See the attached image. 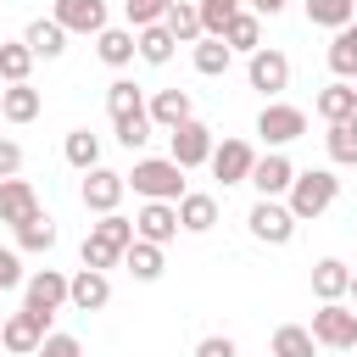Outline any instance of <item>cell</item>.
I'll return each mask as SVG.
<instances>
[{
  "label": "cell",
  "instance_id": "1",
  "mask_svg": "<svg viewBox=\"0 0 357 357\" xmlns=\"http://www.w3.org/2000/svg\"><path fill=\"white\" fill-rule=\"evenodd\" d=\"M290 201V218L296 223H307V218H318V212H329L335 206V195H340V178L329 173V167H307V173H296L290 178V190H284Z\"/></svg>",
  "mask_w": 357,
  "mask_h": 357
},
{
  "label": "cell",
  "instance_id": "2",
  "mask_svg": "<svg viewBox=\"0 0 357 357\" xmlns=\"http://www.w3.org/2000/svg\"><path fill=\"white\" fill-rule=\"evenodd\" d=\"M123 184H134V195H145V201H178L184 167L173 156H145V162H134V173H123Z\"/></svg>",
  "mask_w": 357,
  "mask_h": 357
},
{
  "label": "cell",
  "instance_id": "3",
  "mask_svg": "<svg viewBox=\"0 0 357 357\" xmlns=\"http://www.w3.org/2000/svg\"><path fill=\"white\" fill-rule=\"evenodd\" d=\"M312 340H318V346H335V351L357 346V312L340 307V301H324V307L312 312Z\"/></svg>",
  "mask_w": 357,
  "mask_h": 357
},
{
  "label": "cell",
  "instance_id": "4",
  "mask_svg": "<svg viewBox=\"0 0 357 357\" xmlns=\"http://www.w3.org/2000/svg\"><path fill=\"white\" fill-rule=\"evenodd\" d=\"M257 134H262L268 145H290V139L307 134V112H301V106H284V100H268V106L257 112Z\"/></svg>",
  "mask_w": 357,
  "mask_h": 357
},
{
  "label": "cell",
  "instance_id": "5",
  "mask_svg": "<svg viewBox=\"0 0 357 357\" xmlns=\"http://www.w3.org/2000/svg\"><path fill=\"white\" fill-rule=\"evenodd\" d=\"M245 223H251V234H257L262 245H290V234H296V218H290V206H279L273 195H262V201L245 212Z\"/></svg>",
  "mask_w": 357,
  "mask_h": 357
},
{
  "label": "cell",
  "instance_id": "6",
  "mask_svg": "<svg viewBox=\"0 0 357 357\" xmlns=\"http://www.w3.org/2000/svg\"><path fill=\"white\" fill-rule=\"evenodd\" d=\"M167 145H173V162H178V167H201V162L212 156V145H218V139H212V128H206V123L184 117L178 128H167Z\"/></svg>",
  "mask_w": 357,
  "mask_h": 357
},
{
  "label": "cell",
  "instance_id": "7",
  "mask_svg": "<svg viewBox=\"0 0 357 357\" xmlns=\"http://www.w3.org/2000/svg\"><path fill=\"white\" fill-rule=\"evenodd\" d=\"M45 335H50V318H39V312H28V307H22V312H11V318L0 324V346H6V351H17V357H33Z\"/></svg>",
  "mask_w": 357,
  "mask_h": 357
},
{
  "label": "cell",
  "instance_id": "8",
  "mask_svg": "<svg viewBox=\"0 0 357 357\" xmlns=\"http://www.w3.org/2000/svg\"><path fill=\"white\" fill-rule=\"evenodd\" d=\"M245 78H251V89H262V95H279V89L290 84V56H284V50H268V45H257V50H251V61H245Z\"/></svg>",
  "mask_w": 357,
  "mask_h": 357
},
{
  "label": "cell",
  "instance_id": "9",
  "mask_svg": "<svg viewBox=\"0 0 357 357\" xmlns=\"http://www.w3.org/2000/svg\"><path fill=\"white\" fill-rule=\"evenodd\" d=\"M178 234V206L173 201H145L134 212V240H151V245H167Z\"/></svg>",
  "mask_w": 357,
  "mask_h": 357
},
{
  "label": "cell",
  "instance_id": "10",
  "mask_svg": "<svg viewBox=\"0 0 357 357\" xmlns=\"http://www.w3.org/2000/svg\"><path fill=\"white\" fill-rule=\"evenodd\" d=\"M67 301V273H56V268H39V273H28V312H39V318H50L56 307Z\"/></svg>",
  "mask_w": 357,
  "mask_h": 357
},
{
  "label": "cell",
  "instance_id": "11",
  "mask_svg": "<svg viewBox=\"0 0 357 357\" xmlns=\"http://www.w3.org/2000/svg\"><path fill=\"white\" fill-rule=\"evenodd\" d=\"M67 301H73L78 312H100V307L112 301V279H106L100 268H78V273L67 279Z\"/></svg>",
  "mask_w": 357,
  "mask_h": 357
},
{
  "label": "cell",
  "instance_id": "12",
  "mask_svg": "<svg viewBox=\"0 0 357 357\" xmlns=\"http://www.w3.org/2000/svg\"><path fill=\"white\" fill-rule=\"evenodd\" d=\"M251 184H257V195H284L290 190V178H296V167H290V156H279V151H268V156H257L251 162V173H245Z\"/></svg>",
  "mask_w": 357,
  "mask_h": 357
},
{
  "label": "cell",
  "instance_id": "13",
  "mask_svg": "<svg viewBox=\"0 0 357 357\" xmlns=\"http://www.w3.org/2000/svg\"><path fill=\"white\" fill-rule=\"evenodd\" d=\"M212 173L223 178V184H240L245 173H251V162H257V151L245 145V139H223V145H212Z\"/></svg>",
  "mask_w": 357,
  "mask_h": 357
},
{
  "label": "cell",
  "instance_id": "14",
  "mask_svg": "<svg viewBox=\"0 0 357 357\" xmlns=\"http://www.w3.org/2000/svg\"><path fill=\"white\" fill-rule=\"evenodd\" d=\"M123 173H112V167H89V178H84V206L89 212H117V201H123Z\"/></svg>",
  "mask_w": 357,
  "mask_h": 357
},
{
  "label": "cell",
  "instance_id": "15",
  "mask_svg": "<svg viewBox=\"0 0 357 357\" xmlns=\"http://www.w3.org/2000/svg\"><path fill=\"white\" fill-rule=\"evenodd\" d=\"M67 33H100L106 28V6L100 0H56V11H50Z\"/></svg>",
  "mask_w": 357,
  "mask_h": 357
},
{
  "label": "cell",
  "instance_id": "16",
  "mask_svg": "<svg viewBox=\"0 0 357 357\" xmlns=\"http://www.w3.org/2000/svg\"><path fill=\"white\" fill-rule=\"evenodd\" d=\"M33 212H39L33 184H28V178H17V173H11V178H0V223H11V229H17V223H22V218H33Z\"/></svg>",
  "mask_w": 357,
  "mask_h": 357
},
{
  "label": "cell",
  "instance_id": "17",
  "mask_svg": "<svg viewBox=\"0 0 357 357\" xmlns=\"http://www.w3.org/2000/svg\"><path fill=\"white\" fill-rule=\"evenodd\" d=\"M22 45L33 50V61H39V56H45V61H56V56L67 50V28H61L56 17H33V22H28V33H22Z\"/></svg>",
  "mask_w": 357,
  "mask_h": 357
},
{
  "label": "cell",
  "instance_id": "18",
  "mask_svg": "<svg viewBox=\"0 0 357 357\" xmlns=\"http://www.w3.org/2000/svg\"><path fill=\"white\" fill-rule=\"evenodd\" d=\"M178 229H190V234H206L212 223H218V195H201V190H184L178 201Z\"/></svg>",
  "mask_w": 357,
  "mask_h": 357
},
{
  "label": "cell",
  "instance_id": "19",
  "mask_svg": "<svg viewBox=\"0 0 357 357\" xmlns=\"http://www.w3.org/2000/svg\"><path fill=\"white\" fill-rule=\"evenodd\" d=\"M346 284H351V268H346L340 257L312 262V296H318V301H340V296H346Z\"/></svg>",
  "mask_w": 357,
  "mask_h": 357
},
{
  "label": "cell",
  "instance_id": "20",
  "mask_svg": "<svg viewBox=\"0 0 357 357\" xmlns=\"http://www.w3.org/2000/svg\"><path fill=\"white\" fill-rule=\"evenodd\" d=\"M95 50H100L106 67H128V61L139 56V50H134V28H112V22L95 33Z\"/></svg>",
  "mask_w": 357,
  "mask_h": 357
},
{
  "label": "cell",
  "instance_id": "21",
  "mask_svg": "<svg viewBox=\"0 0 357 357\" xmlns=\"http://www.w3.org/2000/svg\"><path fill=\"white\" fill-rule=\"evenodd\" d=\"M145 112H151V123H156V128H178L184 117H195V112H190V95H184V89H156Z\"/></svg>",
  "mask_w": 357,
  "mask_h": 357
},
{
  "label": "cell",
  "instance_id": "22",
  "mask_svg": "<svg viewBox=\"0 0 357 357\" xmlns=\"http://www.w3.org/2000/svg\"><path fill=\"white\" fill-rule=\"evenodd\" d=\"M123 268L139 279V284H151V279H162V245H151V240H128V251H123Z\"/></svg>",
  "mask_w": 357,
  "mask_h": 357
},
{
  "label": "cell",
  "instance_id": "23",
  "mask_svg": "<svg viewBox=\"0 0 357 357\" xmlns=\"http://www.w3.org/2000/svg\"><path fill=\"white\" fill-rule=\"evenodd\" d=\"M162 28H167L178 45H195V39H201V11H195V0H173V6L162 11Z\"/></svg>",
  "mask_w": 357,
  "mask_h": 357
},
{
  "label": "cell",
  "instance_id": "24",
  "mask_svg": "<svg viewBox=\"0 0 357 357\" xmlns=\"http://www.w3.org/2000/svg\"><path fill=\"white\" fill-rule=\"evenodd\" d=\"M173 45H178V39H173L162 22H151V28H139V33H134L139 61H151V67H167V61H173Z\"/></svg>",
  "mask_w": 357,
  "mask_h": 357
},
{
  "label": "cell",
  "instance_id": "25",
  "mask_svg": "<svg viewBox=\"0 0 357 357\" xmlns=\"http://www.w3.org/2000/svg\"><path fill=\"white\" fill-rule=\"evenodd\" d=\"M312 106H318V117H324V123H340V117H357V89H351V84L340 78V84H329V89H318V100H312Z\"/></svg>",
  "mask_w": 357,
  "mask_h": 357
},
{
  "label": "cell",
  "instance_id": "26",
  "mask_svg": "<svg viewBox=\"0 0 357 357\" xmlns=\"http://www.w3.org/2000/svg\"><path fill=\"white\" fill-rule=\"evenodd\" d=\"M218 39H223L229 50H245V56H251V50L262 45V22H257V11H234V17H229V28H223Z\"/></svg>",
  "mask_w": 357,
  "mask_h": 357
},
{
  "label": "cell",
  "instance_id": "27",
  "mask_svg": "<svg viewBox=\"0 0 357 357\" xmlns=\"http://www.w3.org/2000/svg\"><path fill=\"white\" fill-rule=\"evenodd\" d=\"M0 112H6L11 123H33V117H39V89H33V84H6V89H0Z\"/></svg>",
  "mask_w": 357,
  "mask_h": 357
},
{
  "label": "cell",
  "instance_id": "28",
  "mask_svg": "<svg viewBox=\"0 0 357 357\" xmlns=\"http://www.w3.org/2000/svg\"><path fill=\"white\" fill-rule=\"evenodd\" d=\"M229 61H234V50H229L218 33H201V39H195V73L218 78V73H229Z\"/></svg>",
  "mask_w": 357,
  "mask_h": 357
},
{
  "label": "cell",
  "instance_id": "29",
  "mask_svg": "<svg viewBox=\"0 0 357 357\" xmlns=\"http://www.w3.org/2000/svg\"><path fill=\"white\" fill-rule=\"evenodd\" d=\"M106 112H112V123H123V117H139V112H145V95H139V84H128V78L106 84Z\"/></svg>",
  "mask_w": 357,
  "mask_h": 357
},
{
  "label": "cell",
  "instance_id": "30",
  "mask_svg": "<svg viewBox=\"0 0 357 357\" xmlns=\"http://www.w3.org/2000/svg\"><path fill=\"white\" fill-rule=\"evenodd\" d=\"M312 351H318L312 329H301V324H279L273 329V357H312Z\"/></svg>",
  "mask_w": 357,
  "mask_h": 357
},
{
  "label": "cell",
  "instance_id": "31",
  "mask_svg": "<svg viewBox=\"0 0 357 357\" xmlns=\"http://www.w3.org/2000/svg\"><path fill=\"white\" fill-rule=\"evenodd\" d=\"M324 145H329V156H335V162L357 167V117H340V123H329Z\"/></svg>",
  "mask_w": 357,
  "mask_h": 357
},
{
  "label": "cell",
  "instance_id": "32",
  "mask_svg": "<svg viewBox=\"0 0 357 357\" xmlns=\"http://www.w3.org/2000/svg\"><path fill=\"white\" fill-rule=\"evenodd\" d=\"M329 67H335L340 78H351V73H357V17H351L346 28H335V45H329Z\"/></svg>",
  "mask_w": 357,
  "mask_h": 357
},
{
  "label": "cell",
  "instance_id": "33",
  "mask_svg": "<svg viewBox=\"0 0 357 357\" xmlns=\"http://www.w3.org/2000/svg\"><path fill=\"white\" fill-rule=\"evenodd\" d=\"M17 245H22V251H50V245H56V223H50L45 212L22 218V223H17Z\"/></svg>",
  "mask_w": 357,
  "mask_h": 357
},
{
  "label": "cell",
  "instance_id": "34",
  "mask_svg": "<svg viewBox=\"0 0 357 357\" xmlns=\"http://www.w3.org/2000/svg\"><path fill=\"white\" fill-rule=\"evenodd\" d=\"M357 17V0H307V22L318 28H346Z\"/></svg>",
  "mask_w": 357,
  "mask_h": 357
},
{
  "label": "cell",
  "instance_id": "35",
  "mask_svg": "<svg viewBox=\"0 0 357 357\" xmlns=\"http://www.w3.org/2000/svg\"><path fill=\"white\" fill-rule=\"evenodd\" d=\"M67 162H73L78 173L100 167V139H95L89 128H73V134H67Z\"/></svg>",
  "mask_w": 357,
  "mask_h": 357
},
{
  "label": "cell",
  "instance_id": "36",
  "mask_svg": "<svg viewBox=\"0 0 357 357\" xmlns=\"http://www.w3.org/2000/svg\"><path fill=\"white\" fill-rule=\"evenodd\" d=\"M28 73H33V50L17 39V45H0V78L6 84H28Z\"/></svg>",
  "mask_w": 357,
  "mask_h": 357
},
{
  "label": "cell",
  "instance_id": "37",
  "mask_svg": "<svg viewBox=\"0 0 357 357\" xmlns=\"http://www.w3.org/2000/svg\"><path fill=\"white\" fill-rule=\"evenodd\" d=\"M78 257H84V268H100V273H106V268H117V262H123V245H112V240H100V234L89 229Z\"/></svg>",
  "mask_w": 357,
  "mask_h": 357
},
{
  "label": "cell",
  "instance_id": "38",
  "mask_svg": "<svg viewBox=\"0 0 357 357\" xmlns=\"http://www.w3.org/2000/svg\"><path fill=\"white\" fill-rule=\"evenodd\" d=\"M195 11H201V33H223L229 17L240 11V0H195Z\"/></svg>",
  "mask_w": 357,
  "mask_h": 357
},
{
  "label": "cell",
  "instance_id": "39",
  "mask_svg": "<svg viewBox=\"0 0 357 357\" xmlns=\"http://www.w3.org/2000/svg\"><path fill=\"white\" fill-rule=\"evenodd\" d=\"M95 234L128 251V240H134V218H117V212H100V223H95Z\"/></svg>",
  "mask_w": 357,
  "mask_h": 357
},
{
  "label": "cell",
  "instance_id": "40",
  "mask_svg": "<svg viewBox=\"0 0 357 357\" xmlns=\"http://www.w3.org/2000/svg\"><path fill=\"white\" fill-rule=\"evenodd\" d=\"M173 0H123V11H128V28H151V22H162V11H167Z\"/></svg>",
  "mask_w": 357,
  "mask_h": 357
},
{
  "label": "cell",
  "instance_id": "41",
  "mask_svg": "<svg viewBox=\"0 0 357 357\" xmlns=\"http://www.w3.org/2000/svg\"><path fill=\"white\" fill-rule=\"evenodd\" d=\"M151 128H156V123H151V112H139V117H123V123H117V139H123L128 151H139V145L151 139Z\"/></svg>",
  "mask_w": 357,
  "mask_h": 357
},
{
  "label": "cell",
  "instance_id": "42",
  "mask_svg": "<svg viewBox=\"0 0 357 357\" xmlns=\"http://www.w3.org/2000/svg\"><path fill=\"white\" fill-rule=\"evenodd\" d=\"M33 357H84V346H78V340H73V335H45V340H39V351H33Z\"/></svg>",
  "mask_w": 357,
  "mask_h": 357
},
{
  "label": "cell",
  "instance_id": "43",
  "mask_svg": "<svg viewBox=\"0 0 357 357\" xmlns=\"http://www.w3.org/2000/svg\"><path fill=\"white\" fill-rule=\"evenodd\" d=\"M11 284H22V257L11 245H0V290H11Z\"/></svg>",
  "mask_w": 357,
  "mask_h": 357
},
{
  "label": "cell",
  "instance_id": "44",
  "mask_svg": "<svg viewBox=\"0 0 357 357\" xmlns=\"http://www.w3.org/2000/svg\"><path fill=\"white\" fill-rule=\"evenodd\" d=\"M11 173H22V145L0 139V178H11Z\"/></svg>",
  "mask_w": 357,
  "mask_h": 357
},
{
  "label": "cell",
  "instance_id": "45",
  "mask_svg": "<svg viewBox=\"0 0 357 357\" xmlns=\"http://www.w3.org/2000/svg\"><path fill=\"white\" fill-rule=\"evenodd\" d=\"M195 357H234V340H229V335H206V340L195 346Z\"/></svg>",
  "mask_w": 357,
  "mask_h": 357
},
{
  "label": "cell",
  "instance_id": "46",
  "mask_svg": "<svg viewBox=\"0 0 357 357\" xmlns=\"http://www.w3.org/2000/svg\"><path fill=\"white\" fill-rule=\"evenodd\" d=\"M251 11H257V17H279V11H284V0H251Z\"/></svg>",
  "mask_w": 357,
  "mask_h": 357
},
{
  "label": "cell",
  "instance_id": "47",
  "mask_svg": "<svg viewBox=\"0 0 357 357\" xmlns=\"http://www.w3.org/2000/svg\"><path fill=\"white\" fill-rule=\"evenodd\" d=\"M346 296H351V301H357V268H351V284H346Z\"/></svg>",
  "mask_w": 357,
  "mask_h": 357
},
{
  "label": "cell",
  "instance_id": "48",
  "mask_svg": "<svg viewBox=\"0 0 357 357\" xmlns=\"http://www.w3.org/2000/svg\"><path fill=\"white\" fill-rule=\"evenodd\" d=\"M351 89H357V73H351Z\"/></svg>",
  "mask_w": 357,
  "mask_h": 357
}]
</instances>
